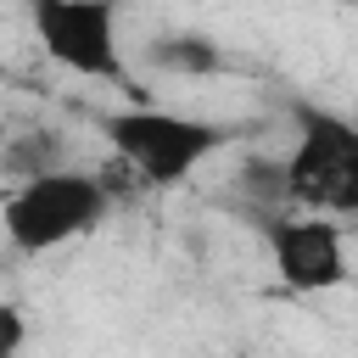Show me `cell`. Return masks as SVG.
<instances>
[{"label": "cell", "instance_id": "8992f818", "mask_svg": "<svg viewBox=\"0 0 358 358\" xmlns=\"http://www.w3.org/2000/svg\"><path fill=\"white\" fill-rule=\"evenodd\" d=\"M145 62L162 67V73H179V78H207V73L224 67V50L207 34H162V39H151Z\"/></svg>", "mask_w": 358, "mask_h": 358}, {"label": "cell", "instance_id": "277c9868", "mask_svg": "<svg viewBox=\"0 0 358 358\" xmlns=\"http://www.w3.org/2000/svg\"><path fill=\"white\" fill-rule=\"evenodd\" d=\"M28 22L45 56L78 78L117 84L123 45H117V6L112 0H28Z\"/></svg>", "mask_w": 358, "mask_h": 358}, {"label": "cell", "instance_id": "52a82bcc", "mask_svg": "<svg viewBox=\"0 0 358 358\" xmlns=\"http://www.w3.org/2000/svg\"><path fill=\"white\" fill-rule=\"evenodd\" d=\"M6 162H11V173L17 179H28V173H45V168H62V140L45 129V134H28L22 145H11L6 151Z\"/></svg>", "mask_w": 358, "mask_h": 358}, {"label": "cell", "instance_id": "ba28073f", "mask_svg": "<svg viewBox=\"0 0 358 358\" xmlns=\"http://www.w3.org/2000/svg\"><path fill=\"white\" fill-rule=\"evenodd\" d=\"M241 179H246V190H252L263 207H268V201H285V162H280V157H268V162H263V157L246 162Z\"/></svg>", "mask_w": 358, "mask_h": 358}, {"label": "cell", "instance_id": "6da1fadb", "mask_svg": "<svg viewBox=\"0 0 358 358\" xmlns=\"http://www.w3.org/2000/svg\"><path fill=\"white\" fill-rule=\"evenodd\" d=\"M112 213V190L106 179L95 173H78V168H45V173H28L6 201H0V224H6V241L28 257L39 252H56L90 229H101V218Z\"/></svg>", "mask_w": 358, "mask_h": 358}, {"label": "cell", "instance_id": "3957f363", "mask_svg": "<svg viewBox=\"0 0 358 358\" xmlns=\"http://www.w3.org/2000/svg\"><path fill=\"white\" fill-rule=\"evenodd\" d=\"M296 151L285 162V201L296 213L319 218H352L358 213V134L341 112L296 101Z\"/></svg>", "mask_w": 358, "mask_h": 358}, {"label": "cell", "instance_id": "7a4b0ae2", "mask_svg": "<svg viewBox=\"0 0 358 358\" xmlns=\"http://www.w3.org/2000/svg\"><path fill=\"white\" fill-rule=\"evenodd\" d=\"M101 134L112 140L117 162L140 173L145 185H179L190 179L207 157L229 145L224 123L190 117V112H162V106H123L101 117Z\"/></svg>", "mask_w": 358, "mask_h": 358}, {"label": "cell", "instance_id": "9c48e42d", "mask_svg": "<svg viewBox=\"0 0 358 358\" xmlns=\"http://www.w3.org/2000/svg\"><path fill=\"white\" fill-rule=\"evenodd\" d=\"M28 347V313L0 296V358H17Z\"/></svg>", "mask_w": 358, "mask_h": 358}, {"label": "cell", "instance_id": "5b68a950", "mask_svg": "<svg viewBox=\"0 0 358 358\" xmlns=\"http://www.w3.org/2000/svg\"><path fill=\"white\" fill-rule=\"evenodd\" d=\"M268 235V257L285 291H330L347 280V235L341 218H319V213H274L263 224Z\"/></svg>", "mask_w": 358, "mask_h": 358}]
</instances>
